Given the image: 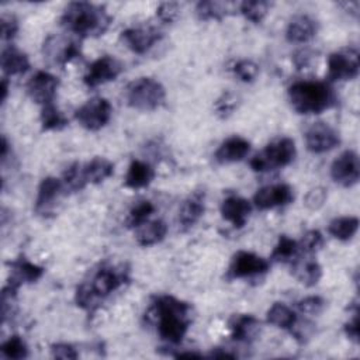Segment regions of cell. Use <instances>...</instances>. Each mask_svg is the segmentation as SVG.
<instances>
[{
	"label": "cell",
	"mask_w": 360,
	"mask_h": 360,
	"mask_svg": "<svg viewBox=\"0 0 360 360\" xmlns=\"http://www.w3.org/2000/svg\"><path fill=\"white\" fill-rule=\"evenodd\" d=\"M59 87V79L49 72L38 70L27 83V94L37 104L53 103Z\"/></svg>",
	"instance_id": "5bb4252c"
},
{
	"label": "cell",
	"mask_w": 360,
	"mask_h": 360,
	"mask_svg": "<svg viewBox=\"0 0 360 360\" xmlns=\"http://www.w3.org/2000/svg\"><path fill=\"white\" fill-rule=\"evenodd\" d=\"M294 276L307 287H314L319 283L322 277V267L315 259H304L298 256L294 262L290 263Z\"/></svg>",
	"instance_id": "484cf974"
},
{
	"label": "cell",
	"mask_w": 360,
	"mask_h": 360,
	"mask_svg": "<svg viewBox=\"0 0 360 360\" xmlns=\"http://www.w3.org/2000/svg\"><path fill=\"white\" fill-rule=\"evenodd\" d=\"M236 108V97L226 91L215 101V111L221 118H228Z\"/></svg>",
	"instance_id": "7bdbcfd3"
},
{
	"label": "cell",
	"mask_w": 360,
	"mask_h": 360,
	"mask_svg": "<svg viewBox=\"0 0 360 360\" xmlns=\"http://www.w3.org/2000/svg\"><path fill=\"white\" fill-rule=\"evenodd\" d=\"M295 155V142L291 138L284 136L266 145V148L262 152L256 153L250 159L249 165L253 172L264 173L288 166L294 160Z\"/></svg>",
	"instance_id": "5b68a950"
},
{
	"label": "cell",
	"mask_w": 360,
	"mask_h": 360,
	"mask_svg": "<svg viewBox=\"0 0 360 360\" xmlns=\"http://www.w3.org/2000/svg\"><path fill=\"white\" fill-rule=\"evenodd\" d=\"M360 60L359 52L354 48L332 52L328 58V79L329 82H346L359 76Z\"/></svg>",
	"instance_id": "ba28073f"
},
{
	"label": "cell",
	"mask_w": 360,
	"mask_h": 360,
	"mask_svg": "<svg viewBox=\"0 0 360 360\" xmlns=\"http://www.w3.org/2000/svg\"><path fill=\"white\" fill-rule=\"evenodd\" d=\"M229 329L233 340L250 343L260 333V321L253 315H233L229 321Z\"/></svg>",
	"instance_id": "603a6c76"
},
{
	"label": "cell",
	"mask_w": 360,
	"mask_h": 360,
	"mask_svg": "<svg viewBox=\"0 0 360 360\" xmlns=\"http://www.w3.org/2000/svg\"><path fill=\"white\" fill-rule=\"evenodd\" d=\"M340 7H343L345 11H347L349 14H352L353 17H357L359 15V7H360V3L357 0H353V1H342L339 3Z\"/></svg>",
	"instance_id": "c3c4849f"
},
{
	"label": "cell",
	"mask_w": 360,
	"mask_h": 360,
	"mask_svg": "<svg viewBox=\"0 0 360 360\" xmlns=\"http://www.w3.org/2000/svg\"><path fill=\"white\" fill-rule=\"evenodd\" d=\"M167 233V225L163 219H153L145 222L142 226L136 229L135 239L139 246L148 248L153 246L165 239Z\"/></svg>",
	"instance_id": "4316f807"
},
{
	"label": "cell",
	"mask_w": 360,
	"mask_h": 360,
	"mask_svg": "<svg viewBox=\"0 0 360 360\" xmlns=\"http://www.w3.org/2000/svg\"><path fill=\"white\" fill-rule=\"evenodd\" d=\"M294 201V190L291 186L278 183L264 186L259 188L253 195V204L257 210H271L276 207H284Z\"/></svg>",
	"instance_id": "9a60e30c"
},
{
	"label": "cell",
	"mask_w": 360,
	"mask_h": 360,
	"mask_svg": "<svg viewBox=\"0 0 360 360\" xmlns=\"http://www.w3.org/2000/svg\"><path fill=\"white\" fill-rule=\"evenodd\" d=\"M204 198H205V194L202 191H194L180 205L179 224L183 231L193 228L202 217L205 211Z\"/></svg>",
	"instance_id": "7402d4cb"
},
{
	"label": "cell",
	"mask_w": 360,
	"mask_h": 360,
	"mask_svg": "<svg viewBox=\"0 0 360 360\" xmlns=\"http://www.w3.org/2000/svg\"><path fill=\"white\" fill-rule=\"evenodd\" d=\"M233 10L239 11V4L212 1V0L198 1L195 4V14L202 21H210V20L219 21Z\"/></svg>",
	"instance_id": "83f0119b"
},
{
	"label": "cell",
	"mask_w": 360,
	"mask_h": 360,
	"mask_svg": "<svg viewBox=\"0 0 360 360\" xmlns=\"http://www.w3.org/2000/svg\"><path fill=\"white\" fill-rule=\"evenodd\" d=\"M39 122L44 131H56L68 125V118L58 110V107L53 103H49L42 105Z\"/></svg>",
	"instance_id": "d6a6232c"
},
{
	"label": "cell",
	"mask_w": 360,
	"mask_h": 360,
	"mask_svg": "<svg viewBox=\"0 0 360 360\" xmlns=\"http://www.w3.org/2000/svg\"><path fill=\"white\" fill-rule=\"evenodd\" d=\"M359 229V218L357 217H339L329 222L328 232L338 240H350Z\"/></svg>",
	"instance_id": "4dcf8cb0"
},
{
	"label": "cell",
	"mask_w": 360,
	"mask_h": 360,
	"mask_svg": "<svg viewBox=\"0 0 360 360\" xmlns=\"http://www.w3.org/2000/svg\"><path fill=\"white\" fill-rule=\"evenodd\" d=\"M30 59L27 53L21 52L13 45H7L1 51V70L6 76L24 75L30 69Z\"/></svg>",
	"instance_id": "cb8c5ba5"
},
{
	"label": "cell",
	"mask_w": 360,
	"mask_h": 360,
	"mask_svg": "<svg viewBox=\"0 0 360 360\" xmlns=\"http://www.w3.org/2000/svg\"><path fill=\"white\" fill-rule=\"evenodd\" d=\"M270 269L269 260L263 259L262 256L246 252V250H239L238 253L233 255L229 267H228V274L226 278L233 280V278H248V277H255L267 273Z\"/></svg>",
	"instance_id": "9c48e42d"
},
{
	"label": "cell",
	"mask_w": 360,
	"mask_h": 360,
	"mask_svg": "<svg viewBox=\"0 0 360 360\" xmlns=\"http://www.w3.org/2000/svg\"><path fill=\"white\" fill-rule=\"evenodd\" d=\"M290 332H291V335L298 340V342H305L311 335H312V332H314V325L311 323V322H308V321H295V323L291 326V329H290Z\"/></svg>",
	"instance_id": "bcb514c9"
},
{
	"label": "cell",
	"mask_w": 360,
	"mask_h": 360,
	"mask_svg": "<svg viewBox=\"0 0 360 360\" xmlns=\"http://www.w3.org/2000/svg\"><path fill=\"white\" fill-rule=\"evenodd\" d=\"M233 73L239 80L245 83H250L257 77L259 66L250 59H242L233 65Z\"/></svg>",
	"instance_id": "f35d334b"
},
{
	"label": "cell",
	"mask_w": 360,
	"mask_h": 360,
	"mask_svg": "<svg viewBox=\"0 0 360 360\" xmlns=\"http://www.w3.org/2000/svg\"><path fill=\"white\" fill-rule=\"evenodd\" d=\"M300 256V246L298 242L291 239L287 235H281L273 248L270 259L278 263H291Z\"/></svg>",
	"instance_id": "1f68e13d"
},
{
	"label": "cell",
	"mask_w": 360,
	"mask_h": 360,
	"mask_svg": "<svg viewBox=\"0 0 360 360\" xmlns=\"http://www.w3.org/2000/svg\"><path fill=\"white\" fill-rule=\"evenodd\" d=\"M176 357H187V359H201L202 354L200 353H194V352H181V353H177Z\"/></svg>",
	"instance_id": "816d5d0a"
},
{
	"label": "cell",
	"mask_w": 360,
	"mask_h": 360,
	"mask_svg": "<svg viewBox=\"0 0 360 360\" xmlns=\"http://www.w3.org/2000/svg\"><path fill=\"white\" fill-rule=\"evenodd\" d=\"M340 143L339 134L326 122H314L305 131V145L312 153H325Z\"/></svg>",
	"instance_id": "4fadbf2b"
},
{
	"label": "cell",
	"mask_w": 360,
	"mask_h": 360,
	"mask_svg": "<svg viewBox=\"0 0 360 360\" xmlns=\"http://www.w3.org/2000/svg\"><path fill=\"white\" fill-rule=\"evenodd\" d=\"M65 187L60 179L48 176L41 180L38 190H37V197H35V205L34 210L37 214L45 215L51 212L59 200V197L63 194Z\"/></svg>",
	"instance_id": "e0dca14e"
},
{
	"label": "cell",
	"mask_w": 360,
	"mask_h": 360,
	"mask_svg": "<svg viewBox=\"0 0 360 360\" xmlns=\"http://www.w3.org/2000/svg\"><path fill=\"white\" fill-rule=\"evenodd\" d=\"M330 177L342 187H352L360 177L359 155L354 150L342 152L330 165Z\"/></svg>",
	"instance_id": "8fae6325"
},
{
	"label": "cell",
	"mask_w": 360,
	"mask_h": 360,
	"mask_svg": "<svg viewBox=\"0 0 360 360\" xmlns=\"http://www.w3.org/2000/svg\"><path fill=\"white\" fill-rule=\"evenodd\" d=\"M266 321L276 326V328H281V329H287L290 330L291 326L295 323L297 321V315L295 312L287 307L283 302H274L266 312Z\"/></svg>",
	"instance_id": "f546056e"
},
{
	"label": "cell",
	"mask_w": 360,
	"mask_h": 360,
	"mask_svg": "<svg viewBox=\"0 0 360 360\" xmlns=\"http://www.w3.org/2000/svg\"><path fill=\"white\" fill-rule=\"evenodd\" d=\"M128 270L124 266H103L94 273L91 280L86 284L100 302L103 298L108 297L111 292L117 291L121 285H124L128 281Z\"/></svg>",
	"instance_id": "52a82bcc"
},
{
	"label": "cell",
	"mask_w": 360,
	"mask_h": 360,
	"mask_svg": "<svg viewBox=\"0 0 360 360\" xmlns=\"http://www.w3.org/2000/svg\"><path fill=\"white\" fill-rule=\"evenodd\" d=\"M250 152V142L242 136L233 135L228 139H225L218 149L215 150V160L219 165H228V163H236L243 160Z\"/></svg>",
	"instance_id": "d6986e66"
},
{
	"label": "cell",
	"mask_w": 360,
	"mask_h": 360,
	"mask_svg": "<svg viewBox=\"0 0 360 360\" xmlns=\"http://www.w3.org/2000/svg\"><path fill=\"white\" fill-rule=\"evenodd\" d=\"M125 100L135 110L153 111L165 103L166 90L160 82L152 77H139L127 86Z\"/></svg>",
	"instance_id": "277c9868"
},
{
	"label": "cell",
	"mask_w": 360,
	"mask_h": 360,
	"mask_svg": "<svg viewBox=\"0 0 360 360\" xmlns=\"http://www.w3.org/2000/svg\"><path fill=\"white\" fill-rule=\"evenodd\" d=\"M162 34L155 27H129L121 32V41L134 53H146L156 42H159Z\"/></svg>",
	"instance_id": "2e32d148"
},
{
	"label": "cell",
	"mask_w": 360,
	"mask_h": 360,
	"mask_svg": "<svg viewBox=\"0 0 360 360\" xmlns=\"http://www.w3.org/2000/svg\"><path fill=\"white\" fill-rule=\"evenodd\" d=\"M1 24V39L11 41L18 32V21L11 14H3L0 18Z\"/></svg>",
	"instance_id": "ee69618b"
},
{
	"label": "cell",
	"mask_w": 360,
	"mask_h": 360,
	"mask_svg": "<svg viewBox=\"0 0 360 360\" xmlns=\"http://www.w3.org/2000/svg\"><path fill=\"white\" fill-rule=\"evenodd\" d=\"M111 21V15L103 6L89 1H72L60 15V25L79 38L104 35Z\"/></svg>",
	"instance_id": "7a4b0ae2"
},
{
	"label": "cell",
	"mask_w": 360,
	"mask_h": 360,
	"mask_svg": "<svg viewBox=\"0 0 360 360\" xmlns=\"http://www.w3.org/2000/svg\"><path fill=\"white\" fill-rule=\"evenodd\" d=\"M219 211L222 218L233 228H242L252 212V204L243 197L229 195L221 202Z\"/></svg>",
	"instance_id": "ffe728a7"
},
{
	"label": "cell",
	"mask_w": 360,
	"mask_h": 360,
	"mask_svg": "<svg viewBox=\"0 0 360 360\" xmlns=\"http://www.w3.org/2000/svg\"><path fill=\"white\" fill-rule=\"evenodd\" d=\"M155 177L153 167L143 160H132L128 166L124 184L128 188H143L152 183Z\"/></svg>",
	"instance_id": "d4e9b609"
},
{
	"label": "cell",
	"mask_w": 360,
	"mask_h": 360,
	"mask_svg": "<svg viewBox=\"0 0 360 360\" xmlns=\"http://www.w3.org/2000/svg\"><path fill=\"white\" fill-rule=\"evenodd\" d=\"M0 90H1V97H0V100H1V103H4L6 98H7V94H8V80H7V77H3Z\"/></svg>",
	"instance_id": "f907efd6"
},
{
	"label": "cell",
	"mask_w": 360,
	"mask_h": 360,
	"mask_svg": "<svg viewBox=\"0 0 360 360\" xmlns=\"http://www.w3.org/2000/svg\"><path fill=\"white\" fill-rule=\"evenodd\" d=\"M7 153H8V141H7V138L3 135V136H1V153H0L3 163H4L6 159H7Z\"/></svg>",
	"instance_id": "681fc988"
},
{
	"label": "cell",
	"mask_w": 360,
	"mask_h": 360,
	"mask_svg": "<svg viewBox=\"0 0 360 360\" xmlns=\"http://www.w3.org/2000/svg\"><path fill=\"white\" fill-rule=\"evenodd\" d=\"M44 55L59 66H65L70 60L82 55L80 44L72 38L51 35L44 42Z\"/></svg>",
	"instance_id": "7c38bea8"
},
{
	"label": "cell",
	"mask_w": 360,
	"mask_h": 360,
	"mask_svg": "<svg viewBox=\"0 0 360 360\" xmlns=\"http://www.w3.org/2000/svg\"><path fill=\"white\" fill-rule=\"evenodd\" d=\"M318 32L316 21L307 15L298 14L292 17L285 28V39L291 44H305L311 41Z\"/></svg>",
	"instance_id": "44dd1931"
},
{
	"label": "cell",
	"mask_w": 360,
	"mask_h": 360,
	"mask_svg": "<svg viewBox=\"0 0 360 360\" xmlns=\"http://www.w3.org/2000/svg\"><path fill=\"white\" fill-rule=\"evenodd\" d=\"M121 72L122 63L114 56L104 55L89 65L83 76V83L87 87H97L100 84L115 80L121 75Z\"/></svg>",
	"instance_id": "30bf717a"
},
{
	"label": "cell",
	"mask_w": 360,
	"mask_h": 360,
	"mask_svg": "<svg viewBox=\"0 0 360 360\" xmlns=\"http://www.w3.org/2000/svg\"><path fill=\"white\" fill-rule=\"evenodd\" d=\"M271 4L264 0H253V1H242L239 3V13L253 24H259L264 20L270 10Z\"/></svg>",
	"instance_id": "e575fe53"
},
{
	"label": "cell",
	"mask_w": 360,
	"mask_h": 360,
	"mask_svg": "<svg viewBox=\"0 0 360 360\" xmlns=\"http://www.w3.org/2000/svg\"><path fill=\"white\" fill-rule=\"evenodd\" d=\"M155 211V205L149 201V200H142L138 201L128 212L127 219H125V225L129 229H138L139 226H142L145 222H148L149 217L153 214Z\"/></svg>",
	"instance_id": "836d02e7"
},
{
	"label": "cell",
	"mask_w": 360,
	"mask_h": 360,
	"mask_svg": "<svg viewBox=\"0 0 360 360\" xmlns=\"http://www.w3.org/2000/svg\"><path fill=\"white\" fill-rule=\"evenodd\" d=\"M51 354L55 359H62V360H75L79 357L77 350L70 345V343H53L51 346Z\"/></svg>",
	"instance_id": "f6af8a7d"
},
{
	"label": "cell",
	"mask_w": 360,
	"mask_h": 360,
	"mask_svg": "<svg viewBox=\"0 0 360 360\" xmlns=\"http://www.w3.org/2000/svg\"><path fill=\"white\" fill-rule=\"evenodd\" d=\"M10 264V278H8V285L13 288L18 290L22 284H30L38 281L44 276V267L34 264L25 257H18Z\"/></svg>",
	"instance_id": "ac0fdd59"
},
{
	"label": "cell",
	"mask_w": 360,
	"mask_h": 360,
	"mask_svg": "<svg viewBox=\"0 0 360 360\" xmlns=\"http://www.w3.org/2000/svg\"><path fill=\"white\" fill-rule=\"evenodd\" d=\"M83 172L87 184H98L112 176L114 165L105 158L96 156L83 165Z\"/></svg>",
	"instance_id": "f1b7e54d"
},
{
	"label": "cell",
	"mask_w": 360,
	"mask_h": 360,
	"mask_svg": "<svg viewBox=\"0 0 360 360\" xmlns=\"http://www.w3.org/2000/svg\"><path fill=\"white\" fill-rule=\"evenodd\" d=\"M287 94L292 110L298 114H319L335 103L333 90L325 82H295L288 87Z\"/></svg>",
	"instance_id": "3957f363"
},
{
	"label": "cell",
	"mask_w": 360,
	"mask_h": 360,
	"mask_svg": "<svg viewBox=\"0 0 360 360\" xmlns=\"http://www.w3.org/2000/svg\"><path fill=\"white\" fill-rule=\"evenodd\" d=\"M160 339L170 345H179L191 323V305L173 295H159L152 302Z\"/></svg>",
	"instance_id": "6da1fadb"
},
{
	"label": "cell",
	"mask_w": 360,
	"mask_h": 360,
	"mask_svg": "<svg viewBox=\"0 0 360 360\" xmlns=\"http://www.w3.org/2000/svg\"><path fill=\"white\" fill-rule=\"evenodd\" d=\"M298 246H300V253H305V255L316 253L323 246V236L319 231L309 229L302 235V238L298 242Z\"/></svg>",
	"instance_id": "74e56055"
},
{
	"label": "cell",
	"mask_w": 360,
	"mask_h": 360,
	"mask_svg": "<svg viewBox=\"0 0 360 360\" xmlns=\"http://www.w3.org/2000/svg\"><path fill=\"white\" fill-rule=\"evenodd\" d=\"M60 180L63 183L65 190H69V191H80L87 186L84 172H83V165L79 162H75L69 167H66Z\"/></svg>",
	"instance_id": "d590c367"
},
{
	"label": "cell",
	"mask_w": 360,
	"mask_h": 360,
	"mask_svg": "<svg viewBox=\"0 0 360 360\" xmlns=\"http://www.w3.org/2000/svg\"><path fill=\"white\" fill-rule=\"evenodd\" d=\"M180 14V7L177 3L174 1H165V3H160L156 8V17L165 22V24H172L177 20Z\"/></svg>",
	"instance_id": "b9f144b4"
},
{
	"label": "cell",
	"mask_w": 360,
	"mask_h": 360,
	"mask_svg": "<svg viewBox=\"0 0 360 360\" xmlns=\"http://www.w3.org/2000/svg\"><path fill=\"white\" fill-rule=\"evenodd\" d=\"M112 105L104 97H93L75 111V118L87 131H98L111 120Z\"/></svg>",
	"instance_id": "8992f818"
},
{
	"label": "cell",
	"mask_w": 360,
	"mask_h": 360,
	"mask_svg": "<svg viewBox=\"0 0 360 360\" xmlns=\"http://www.w3.org/2000/svg\"><path fill=\"white\" fill-rule=\"evenodd\" d=\"M343 330H345L346 336H347L352 342L359 343V311H357V308L354 309L352 319H349V322L345 323Z\"/></svg>",
	"instance_id": "7dc6e473"
},
{
	"label": "cell",
	"mask_w": 360,
	"mask_h": 360,
	"mask_svg": "<svg viewBox=\"0 0 360 360\" xmlns=\"http://www.w3.org/2000/svg\"><path fill=\"white\" fill-rule=\"evenodd\" d=\"M0 352L6 359L21 360L28 356V346L22 338H20L18 335H13L1 343Z\"/></svg>",
	"instance_id": "8d00e7d4"
},
{
	"label": "cell",
	"mask_w": 360,
	"mask_h": 360,
	"mask_svg": "<svg viewBox=\"0 0 360 360\" xmlns=\"http://www.w3.org/2000/svg\"><path fill=\"white\" fill-rule=\"evenodd\" d=\"M325 305H326L325 300L319 295H308V297L297 301V304H295L298 311L305 315H319L323 311Z\"/></svg>",
	"instance_id": "ab89813d"
},
{
	"label": "cell",
	"mask_w": 360,
	"mask_h": 360,
	"mask_svg": "<svg viewBox=\"0 0 360 360\" xmlns=\"http://www.w3.org/2000/svg\"><path fill=\"white\" fill-rule=\"evenodd\" d=\"M326 198H328L326 190L321 186H316V187H312L311 190H308V193L304 197V204L308 210L316 211L323 207Z\"/></svg>",
	"instance_id": "60d3db41"
}]
</instances>
